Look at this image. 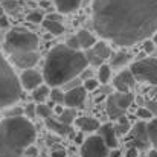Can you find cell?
I'll list each match as a JSON object with an SVG mask.
<instances>
[{"label": "cell", "instance_id": "obj_1", "mask_svg": "<svg viewBox=\"0 0 157 157\" xmlns=\"http://www.w3.org/2000/svg\"><path fill=\"white\" fill-rule=\"evenodd\" d=\"M93 28L116 46H131L157 32V0H95Z\"/></svg>", "mask_w": 157, "mask_h": 157}, {"label": "cell", "instance_id": "obj_2", "mask_svg": "<svg viewBox=\"0 0 157 157\" xmlns=\"http://www.w3.org/2000/svg\"><path fill=\"white\" fill-rule=\"evenodd\" d=\"M89 63L84 52L59 44L55 46L46 56L43 78L49 87H63L67 81L81 75Z\"/></svg>", "mask_w": 157, "mask_h": 157}, {"label": "cell", "instance_id": "obj_3", "mask_svg": "<svg viewBox=\"0 0 157 157\" xmlns=\"http://www.w3.org/2000/svg\"><path fill=\"white\" fill-rule=\"evenodd\" d=\"M35 137L37 131L29 117L6 116L0 121V157H21Z\"/></svg>", "mask_w": 157, "mask_h": 157}, {"label": "cell", "instance_id": "obj_4", "mask_svg": "<svg viewBox=\"0 0 157 157\" xmlns=\"http://www.w3.org/2000/svg\"><path fill=\"white\" fill-rule=\"evenodd\" d=\"M21 98V84L11 64L0 52V108L18 102Z\"/></svg>", "mask_w": 157, "mask_h": 157}, {"label": "cell", "instance_id": "obj_5", "mask_svg": "<svg viewBox=\"0 0 157 157\" xmlns=\"http://www.w3.org/2000/svg\"><path fill=\"white\" fill-rule=\"evenodd\" d=\"M38 43L40 40L34 32L23 28H14L5 37V51L8 53L37 51Z\"/></svg>", "mask_w": 157, "mask_h": 157}, {"label": "cell", "instance_id": "obj_6", "mask_svg": "<svg viewBox=\"0 0 157 157\" xmlns=\"http://www.w3.org/2000/svg\"><path fill=\"white\" fill-rule=\"evenodd\" d=\"M131 73L136 81L157 86V58H144L131 64Z\"/></svg>", "mask_w": 157, "mask_h": 157}, {"label": "cell", "instance_id": "obj_7", "mask_svg": "<svg viewBox=\"0 0 157 157\" xmlns=\"http://www.w3.org/2000/svg\"><path fill=\"white\" fill-rule=\"evenodd\" d=\"M134 96L131 92H116L108 96L107 99V113L110 117L117 119L124 116V113L128 110V107L133 104Z\"/></svg>", "mask_w": 157, "mask_h": 157}, {"label": "cell", "instance_id": "obj_8", "mask_svg": "<svg viewBox=\"0 0 157 157\" xmlns=\"http://www.w3.org/2000/svg\"><path fill=\"white\" fill-rule=\"evenodd\" d=\"M127 134H128L127 147H134V148H137V150H148V148L151 147L145 121L136 122V124L130 128V131H128Z\"/></svg>", "mask_w": 157, "mask_h": 157}, {"label": "cell", "instance_id": "obj_9", "mask_svg": "<svg viewBox=\"0 0 157 157\" xmlns=\"http://www.w3.org/2000/svg\"><path fill=\"white\" fill-rule=\"evenodd\" d=\"M81 154L82 157H107L108 147L99 136H90L82 142Z\"/></svg>", "mask_w": 157, "mask_h": 157}, {"label": "cell", "instance_id": "obj_10", "mask_svg": "<svg viewBox=\"0 0 157 157\" xmlns=\"http://www.w3.org/2000/svg\"><path fill=\"white\" fill-rule=\"evenodd\" d=\"M11 55V61L14 66H17L18 69H32L38 59H40V53L37 51H26V52H14Z\"/></svg>", "mask_w": 157, "mask_h": 157}, {"label": "cell", "instance_id": "obj_11", "mask_svg": "<svg viewBox=\"0 0 157 157\" xmlns=\"http://www.w3.org/2000/svg\"><path fill=\"white\" fill-rule=\"evenodd\" d=\"M86 98H87V90L84 89V86L69 89L64 93V105H67L70 108H79V107H82Z\"/></svg>", "mask_w": 157, "mask_h": 157}, {"label": "cell", "instance_id": "obj_12", "mask_svg": "<svg viewBox=\"0 0 157 157\" xmlns=\"http://www.w3.org/2000/svg\"><path fill=\"white\" fill-rule=\"evenodd\" d=\"M18 79H20V84L25 90H34L38 86H41L44 81L43 75L37 70H32V69H25Z\"/></svg>", "mask_w": 157, "mask_h": 157}, {"label": "cell", "instance_id": "obj_13", "mask_svg": "<svg viewBox=\"0 0 157 157\" xmlns=\"http://www.w3.org/2000/svg\"><path fill=\"white\" fill-rule=\"evenodd\" d=\"M113 86L117 92H131V89L136 86V78L131 70H122L119 75L114 76Z\"/></svg>", "mask_w": 157, "mask_h": 157}, {"label": "cell", "instance_id": "obj_14", "mask_svg": "<svg viewBox=\"0 0 157 157\" xmlns=\"http://www.w3.org/2000/svg\"><path fill=\"white\" fill-rule=\"evenodd\" d=\"M98 136L104 140V144L108 148H116V147H117V134H116L114 125H111V124L99 125V128H98Z\"/></svg>", "mask_w": 157, "mask_h": 157}, {"label": "cell", "instance_id": "obj_15", "mask_svg": "<svg viewBox=\"0 0 157 157\" xmlns=\"http://www.w3.org/2000/svg\"><path fill=\"white\" fill-rule=\"evenodd\" d=\"M75 125H76L79 130L86 131V133H93V131H98V128H99L101 124H99V121L95 119V117L82 116V117H76V119H75Z\"/></svg>", "mask_w": 157, "mask_h": 157}, {"label": "cell", "instance_id": "obj_16", "mask_svg": "<svg viewBox=\"0 0 157 157\" xmlns=\"http://www.w3.org/2000/svg\"><path fill=\"white\" fill-rule=\"evenodd\" d=\"M56 11L59 14H70L75 12L81 6V0H53Z\"/></svg>", "mask_w": 157, "mask_h": 157}, {"label": "cell", "instance_id": "obj_17", "mask_svg": "<svg viewBox=\"0 0 157 157\" xmlns=\"http://www.w3.org/2000/svg\"><path fill=\"white\" fill-rule=\"evenodd\" d=\"M46 121V125H48V128L49 130H52L53 133H56V134H59V136H66V134H69L70 133V125H66V124H63L61 121H58L56 117H48V119H44Z\"/></svg>", "mask_w": 157, "mask_h": 157}, {"label": "cell", "instance_id": "obj_18", "mask_svg": "<svg viewBox=\"0 0 157 157\" xmlns=\"http://www.w3.org/2000/svg\"><path fill=\"white\" fill-rule=\"evenodd\" d=\"M130 61H131V53L125 52V51H121L117 53H111V56H110V66L111 67H124Z\"/></svg>", "mask_w": 157, "mask_h": 157}, {"label": "cell", "instance_id": "obj_19", "mask_svg": "<svg viewBox=\"0 0 157 157\" xmlns=\"http://www.w3.org/2000/svg\"><path fill=\"white\" fill-rule=\"evenodd\" d=\"M92 51L96 53L102 61L105 59H110V56H111V49H110V46L105 43V41H95V44L92 46Z\"/></svg>", "mask_w": 157, "mask_h": 157}, {"label": "cell", "instance_id": "obj_20", "mask_svg": "<svg viewBox=\"0 0 157 157\" xmlns=\"http://www.w3.org/2000/svg\"><path fill=\"white\" fill-rule=\"evenodd\" d=\"M76 38H78V43H79L81 49H89V48H92L95 44V37L86 29H81L76 34Z\"/></svg>", "mask_w": 157, "mask_h": 157}, {"label": "cell", "instance_id": "obj_21", "mask_svg": "<svg viewBox=\"0 0 157 157\" xmlns=\"http://www.w3.org/2000/svg\"><path fill=\"white\" fill-rule=\"evenodd\" d=\"M43 26L48 32H51L52 35H61L64 32V26L61 21H56V20H51V18H46L43 20Z\"/></svg>", "mask_w": 157, "mask_h": 157}, {"label": "cell", "instance_id": "obj_22", "mask_svg": "<svg viewBox=\"0 0 157 157\" xmlns=\"http://www.w3.org/2000/svg\"><path fill=\"white\" fill-rule=\"evenodd\" d=\"M49 93H51V89H49V86H38L37 89H34L32 90V99L35 101V102H44L46 101V98L49 96Z\"/></svg>", "mask_w": 157, "mask_h": 157}, {"label": "cell", "instance_id": "obj_23", "mask_svg": "<svg viewBox=\"0 0 157 157\" xmlns=\"http://www.w3.org/2000/svg\"><path fill=\"white\" fill-rule=\"evenodd\" d=\"M147 130H148V137H150L151 147L157 150V116L154 119H150V122L147 124Z\"/></svg>", "mask_w": 157, "mask_h": 157}, {"label": "cell", "instance_id": "obj_24", "mask_svg": "<svg viewBox=\"0 0 157 157\" xmlns=\"http://www.w3.org/2000/svg\"><path fill=\"white\" fill-rule=\"evenodd\" d=\"M58 121H61L63 124H66V125H70V124H73L75 122V119H76V111H75V108H63V111L58 114V117H56Z\"/></svg>", "mask_w": 157, "mask_h": 157}, {"label": "cell", "instance_id": "obj_25", "mask_svg": "<svg viewBox=\"0 0 157 157\" xmlns=\"http://www.w3.org/2000/svg\"><path fill=\"white\" fill-rule=\"evenodd\" d=\"M131 125H130V121L125 117V116H121L117 117V124L114 125V130H116V134L117 136H124L130 131Z\"/></svg>", "mask_w": 157, "mask_h": 157}, {"label": "cell", "instance_id": "obj_26", "mask_svg": "<svg viewBox=\"0 0 157 157\" xmlns=\"http://www.w3.org/2000/svg\"><path fill=\"white\" fill-rule=\"evenodd\" d=\"M111 78V66H107V64H101L99 66V73H98V81L102 82V84H107Z\"/></svg>", "mask_w": 157, "mask_h": 157}, {"label": "cell", "instance_id": "obj_27", "mask_svg": "<svg viewBox=\"0 0 157 157\" xmlns=\"http://www.w3.org/2000/svg\"><path fill=\"white\" fill-rule=\"evenodd\" d=\"M49 96H51V99H52L53 104H56V105L64 104V92H61L59 87H52Z\"/></svg>", "mask_w": 157, "mask_h": 157}, {"label": "cell", "instance_id": "obj_28", "mask_svg": "<svg viewBox=\"0 0 157 157\" xmlns=\"http://www.w3.org/2000/svg\"><path fill=\"white\" fill-rule=\"evenodd\" d=\"M84 55H86V59H87V63L89 64H92V66H101L104 61L96 55V53L92 51V48H89V49H86V52H84Z\"/></svg>", "mask_w": 157, "mask_h": 157}, {"label": "cell", "instance_id": "obj_29", "mask_svg": "<svg viewBox=\"0 0 157 157\" xmlns=\"http://www.w3.org/2000/svg\"><path fill=\"white\" fill-rule=\"evenodd\" d=\"M37 116H40L43 119H48V117L52 116V108L49 105L43 104V102H38V105H37Z\"/></svg>", "mask_w": 157, "mask_h": 157}, {"label": "cell", "instance_id": "obj_30", "mask_svg": "<svg viewBox=\"0 0 157 157\" xmlns=\"http://www.w3.org/2000/svg\"><path fill=\"white\" fill-rule=\"evenodd\" d=\"M136 116L140 119V121H150V119H153V113L147 108V107H140V108H137V111H136Z\"/></svg>", "mask_w": 157, "mask_h": 157}, {"label": "cell", "instance_id": "obj_31", "mask_svg": "<svg viewBox=\"0 0 157 157\" xmlns=\"http://www.w3.org/2000/svg\"><path fill=\"white\" fill-rule=\"evenodd\" d=\"M99 86V81L95 79V78H86L84 79V89L87 92H92V90H96Z\"/></svg>", "mask_w": 157, "mask_h": 157}, {"label": "cell", "instance_id": "obj_32", "mask_svg": "<svg viewBox=\"0 0 157 157\" xmlns=\"http://www.w3.org/2000/svg\"><path fill=\"white\" fill-rule=\"evenodd\" d=\"M18 8V3L15 0H3V11H9V12H15Z\"/></svg>", "mask_w": 157, "mask_h": 157}, {"label": "cell", "instance_id": "obj_33", "mask_svg": "<svg viewBox=\"0 0 157 157\" xmlns=\"http://www.w3.org/2000/svg\"><path fill=\"white\" fill-rule=\"evenodd\" d=\"M44 18H43V14H40V12H31L29 15H28V21H31V23H34V25H38V23H41Z\"/></svg>", "mask_w": 157, "mask_h": 157}, {"label": "cell", "instance_id": "obj_34", "mask_svg": "<svg viewBox=\"0 0 157 157\" xmlns=\"http://www.w3.org/2000/svg\"><path fill=\"white\" fill-rule=\"evenodd\" d=\"M142 46H144V52H147V53H151L153 51H154V48H156L154 41H153V40H150V38H145Z\"/></svg>", "mask_w": 157, "mask_h": 157}, {"label": "cell", "instance_id": "obj_35", "mask_svg": "<svg viewBox=\"0 0 157 157\" xmlns=\"http://www.w3.org/2000/svg\"><path fill=\"white\" fill-rule=\"evenodd\" d=\"M25 113H26V117H34V116H37V105L34 104H28L26 105V108H25Z\"/></svg>", "mask_w": 157, "mask_h": 157}, {"label": "cell", "instance_id": "obj_36", "mask_svg": "<svg viewBox=\"0 0 157 157\" xmlns=\"http://www.w3.org/2000/svg\"><path fill=\"white\" fill-rule=\"evenodd\" d=\"M21 113H23L21 108H18V107H15V105H9V110L5 111L6 116H20Z\"/></svg>", "mask_w": 157, "mask_h": 157}, {"label": "cell", "instance_id": "obj_37", "mask_svg": "<svg viewBox=\"0 0 157 157\" xmlns=\"http://www.w3.org/2000/svg\"><path fill=\"white\" fill-rule=\"evenodd\" d=\"M78 86H81V79H78V76H76V78H72L70 81H67L63 87L66 90H69V89H73V87H78Z\"/></svg>", "mask_w": 157, "mask_h": 157}, {"label": "cell", "instance_id": "obj_38", "mask_svg": "<svg viewBox=\"0 0 157 157\" xmlns=\"http://www.w3.org/2000/svg\"><path fill=\"white\" fill-rule=\"evenodd\" d=\"M66 46H69L70 49H75V51H79V43H78V38H76V35H75V37H70V38L67 40V43H66Z\"/></svg>", "mask_w": 157, "mask_h": 157}, {"label": "cell", "instance_id": "obj_39", "mask_svg": "<svg viewBox=\"0 0 157 157\" xmlns=\"http://www.w3.org/2000/svg\"><path fill=\"white\" fill-rule=\"evenodd\" d=\"M23 154H26V157H37V154H38V150H37L35 147L29 145V147L25 150V153H23Z\"/></svg>", "mask_w": 157, "mask_h": 157}, {"label": "cell", "instance_id": "obj_40", "mask_svg": "<svg viewBox=\"0 0 157 157\" xmlns=\"http://www.w3.org/2000/svg\"><path fill=\"white\" fill-rule=\"evenodd\" d=\"M51 157H66V150L63 147H55Z\"/></svg>", "mask_w": 157, "mask_h": 157}, {"label": "cell", "instance_id": "obj_41", "mask_svg": "<svg viewBox=\"0 0 157 157\" xmlns=\"http://www.w3.org/2000/svg\"><path fill=\"white\" fill-rule=\"evenodd\" d=\"M145 107L153 113V116H157V101H147Z\"/></svg>", "mask_w": 157, "mask_h": 157}, {"label": "cell", "instance_id": "obj_42", "mask_svg": "<svg viewBox=\"0 0 157 157\" xmlns=\"http://www.w3.org/2000/svg\"><path fill=\"white\" fill-rule=\"evenodd\" d=\"M125 157H139V150L134 148V147H127Z\"/></svg>", "mask_w": 157, "mask_h": 157}, {"label": "cell", "instance_id": "obj_43", "mask_svg": "<svg viewBox=\"0 0 157 157\" xmlns=\"http://www.w3.org/2000/svg\"><path fill=\"white\" fill-rule=\"evenodd\" d=\"M46 18H51V20H56V21H61V20H63V18H61V14H58V12H56V14H49V15H48Z\"/></svg>", "mask_w": 157, "mask_h": 157}, {"label": "cell", "instance_id": "obj_44", "mask_svg": "<svg viewBox=\"0 0 157 157\" xmlns=\"http://www.w3.org/2000/svg\"><path fill=\"white\" fill-rule=\"evenodd\" d=\"M8 25H9L8 18H6L5 15H0V28H6Z\"/></svg>", "mask_w": 157, "mask_h": 157}, {"label": "cell", "instance_id": "obj_45", "mask_svg": "<svg viewBox=\"0 0 157 157\" xmlns=\"http://www.w3.org/2000/svg\"><path fill=\"white\" fill-rule=\"evenodd\" d=\"M107 157H121V151H119V150H116V148H113V151H111V153H108Z\"/></svg>", "mask_w": 157, "mask_h": 157}, {"label": "cell", "instance_id": "obj_46", "mask_svg": "<svg viewBox=\"0 0 157 157\" xmlns=\"http://www.w3.org/2000/svg\"><path fill=\"white\" fill-rule=\"evenodd\" d=\"M147 157H157V150L156 148L150 150V151H148V154H147Z\"/></svg>", "mask_w": 157, "mask_h": 157}, {"label": "cell", "instance_id": "obj_47", "mask_svg": "<svg viewBox=\"0 0 157 157\" xmlns=\"http://www.w3.org/2000/svg\"><path fill=\"white\" fill-rule=\"evenodd\" d=\"M40 5H41L43 8H48V6H49V2H44V0H40Z\"/></svg>", "mask_w": 157, "mask_h": 157}, {"label": "cell", "instance_id": "obj_48", "mask_svg": "<svg viewBox=\"0 0 157 157\" xmlns=\"http://www.w3.org/2000/svg\"><path fill=\"white\" fill-rule=\"evenodd\" d=\"M153 41H154V44H157V32L154 34V40H153Z\"/></svg>", "mask_w": 157, "mask_h": 157}, {"label": "cell", "instance_id": "obj_49", "mask_svg": "<svg viewBox=\"0 0 157 157\" xmlns=\"http://www.w3.org/2000/svg\"><path fill=\"white\" fill-rule=\"evenodd\" d=\"M0 15H3V6L0 5Z\"/></svg>", "mask_w": 157, "mask_h": 157}, {"label": "cell", "instance_id": "obj_50", "mask_svg": "<svg viewBox=\"0 0 157 157\" xmlns=\"http://www.w3.org/2000/svg\"><path fill=\"white\" fill-rule=\"evenodd\" d=\"M139 157H147V156H139Z\"/></svg>", "mask_w": 157, "mask_h": 157}, {"label": "cell", "instance_id": "obj_51", "mask_svg": "<svg viewBox=\"0 0 157 157\" xmlns=\"http://www.w3.org/2000/svg\"><path fill=\"white\" fill-rule=\"evenodd\" d=\"M0 2H3V0H0Z\"/></svg>", "mask_w": 157, "mask_h": 157}, {"label": "cell", "instance_id": "obj_52", "mask_svg": "<svg viewBox=\"0 0 157 157\" xmlns=\"http://www.w3.org/2000/svg\"><path fill=\"white\" fill-rule=\"evenodd\" d=\"M72 157H75V156H72Z\"/></svg>", "mask_w": 157, "mask_h": 157}, {"label": "cell", "instance_id": "obj_53", "mask_svg": "<svg viewBox=\"0 0 157 157\" xmlns=\"http://www.w3.org/2000/svg\"><path fill=\"white\" fill-rule=\"evenodd\" d=\"M38 2H40V0H38Z\"/></svg>", "mask_w": 157, "mask_h": 157}]
</instances>
